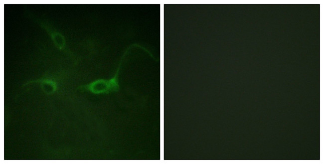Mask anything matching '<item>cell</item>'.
Returning <instances> with one entry per match:
<instances>
[{
    "label": "cell",
    "mask_w": 324,
    "mask_h": 164,
    "mask_svg": "<svg viewBox=\"0 0 324 164\" xmlns=\"http://www.w3.org/2000/svg\"><path fill=\"white\" fill-rule=\"evenodd\" d=\"M41 26L48 33L55 46L60 50H63L65 46V40L64 36L46 22H41Z\"/></svg>",
    "instance_id": "cell-3"
},
{
    "label": "cell",
    "mask_w": 324,
    "mask_h": 164,
    "mask_svg": "<svg viewBox=\"0 0 324 164\" xmlns=\"http://www.w3.org/2000/svg\"><path fill=\"white\" fill-rule=\"evenodd\" d=\"M32 83H39L42 91L47 95L53 94L57 88L56 79L52 76H46L35 80L30 81L24 85Z\"/></svg>",
    "instance_id": "cell-2"
},
{
    "label": "cell",
    "mask_w": 324,
    "mask_h": 164,
    "mask_svg": "<svg viewBox=\"0 0 324 164\" xmlns=\"http://www.w3.org/2000/svg\"><path fill=\"white\" fill-rule=\"evenodd\" d=\"M78 89L82 91H87L95 94H108L116 92L111 79H98L89 84L80 86Z\"/></svg>",
    "instance_id": "cell-1"
}]
</instances>
